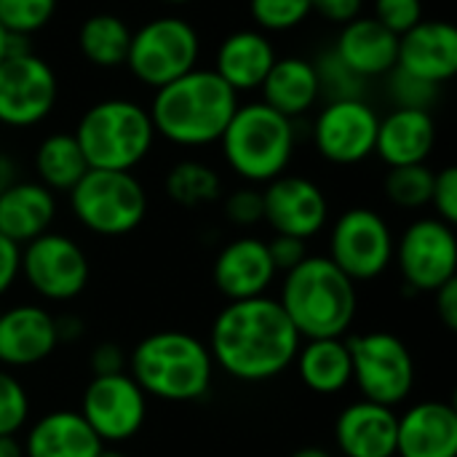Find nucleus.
<instances>
[{
    "mask_svg": "<svg viewBox=\"0 0 457 457\" xmlns=\"http://www.w3.org/2000/svg\"><path fill=\"white\" fill-rule=\"evenodd\" d=\"M303 337L270 295L228 303L209 332L214 367L241 383H265L287 372Z\"/></svg>",
    "mask_w": 457,
    "mask_h": 457,
    "instance_id": "obj_1",
    "label": "nucleus"
},
{
    "mask_svg": "<svg viewBox=\"0 0 457 457\" xmlns=\"http://www.w3.org/2000/svg\"><path fill=\"white\" fill-rule=\"evenodd\" d=\"M238 110V94L206 67H193L155 88L147 107L155 134L179 147H206L222 139Z\"/></svg>",
    "mask_w": 457,
    "mask_h": 457,
    "instance_id": "obj_2",
    "label": "nucleus"
},
{
    "mask_svg": "<svg viewBox=\"0 0 457 457\" xmlns=\"http://www.w3.org/2000/svg\"><path fill=\"white\" fill-rule=\"evenodd\" d=\"M276 300L303 340L345 337L359 313L356 284L327 254H308L284 273Z\"/></svg>",
    "mask_w": 457,
    "mask_h": 457,
    "instance_id": "obj_3",
    "label": "nucleus"
},
{
    "mask_svg": "<svg viewBox=\"0 0 457 457\" xmlns=\"http://www.w3.org/2000/svg\"><path fill=\"white\" fill-rule=\"evenodd\" d=\"M129 375L145 396L161 402H198L214 380L209 345L182 329H161L142 337L129 353Z\"/></svg>",
    "mask_w": 457,
    "mask_h": 457,
    "instance_id": "obj_4",
    "label": "nucleus"
},
{
    "mask_svg": "<svg viewBox=\"0 0 457 457\" xmlns=\"http://www.w3.org/2000/svg\"><path fill=\"white\" fill-rule=\"evenodd\" d=\"M220 145L225 163L236 177L249 185H268L270 179L287 174L297 134L292 118L262 102H249L238 104Z\"/></svg>",
    "mask_w": 457,
    "mask_h": 457,
    "instance_id": "obj_5",
    "label": "nucleus"
},
{
    "mask_svg": "<svg viewBox=\"0 0 457 457\" xmlns=\"http://www.w3.org/2000/svg\"><path fill=\"white\" fill-rule=\"evenodd\" d=\"M75 139L88 169L131 171L153 150L155 129L147 107L131 99H102L80 115Z\"/></svg>",
    "mask_w": 457,
    "mask_h": 457,
    "instance_id": "obj_6",
    "label": "nucleus"
},
{
    "mask_svg": "<svg viewBox=\"0 0 457 457\" xmlns=\"http://www.w3.org/2000/svg\"><path fill=\"white\" fill-rule=\"evenodd\" d=\"M70 209L88 233L120 238L145 222L147 193L131 171L88 169L70 190Z\"/></svg>",
    "mask_w": 457,
    "mask_h": 457,
    "instance_id": "obj_7",
    "label": "nucleus"
},
{
    "mask_svg": "<svg viewBox=\"0 0 457 457\" xmlns=\"http://www.w3.org/2000/svg\"><path fill=\"white\" fill-rule=\"evenodd\" d=\"M361 399L399 407L415 388V359L402 337L386 329L359 332L345 340Z\"/></svg>",
    "mask_w": 457,
    "mask_h": 457,
    "instance_id": "obj_8",
    "label": "nucleus"
},
{
    "mask_svg": "<svg viewBox=\"0 0 457 457\" xmlns=\"http://www.w3.org/2000/svg\"><path fill=\"white\" fill-rule=\"evenodd\" d=\"M198 54L201 37L190 21L179 16H158L131 32L126 67L139 83L161 88L190 72L198 62Z\"/></svg>",
    "mask_w": 457,
    "mask_h": 457,
    "instance_id": "obj_9",
    "label": "nucleus"
},
{
    "mask_svg": "<svg viewBox=\"0 0 457 457\" xmlns=\"http://www.w3.org/2000/svg\"><path fill=\"white\" fill-rule=\"evenodd\" d=\"M394 233L383 214L367 206L343 212L329 230V260L353 281H375L394 262Z\"/></svg>",
    "mask_w": 457,
    "mask_h": 457,
    "instance_id": "obj_10",
    "label": "nucleus"
},
{
    "mask_svg": "<svg viewBox=\"0 0 457 457\" xmlns=\"http://www.w3.org/2000/svg\"><path fill=\"white\" fill-rule=\"evenodd\" d=\"M21 278L46 303H70L88 287L91 265L75 238L48 230L21 246Z\"/></svg>",
    "mask_w": 457,
    "mask_h": 457,
    "instance_id": "obj_11",
    "label": "nucleus"
},
{
    "mask_svg": "<svg viewBox=\"0 0 457 457\" xmlns=\"http://www.w3.org/2000/svg\"><path fill=\"white\" fill-rule=\"evenodd\" d=\"M59 83L54 67L32 48L8 51L0 62V123L27 129L51 115Z\"/></svg>",
    "mask_w": 457,
    "mask_h": 457,
    "instance_id": "obj_12",
    "label": "nucleus"
},
{
    "mask_svg": "<svg viewBox=\"0 0 457 457\" xmlns=\"http://www.w3.org/2000/svg\"><path fill=\"white\" fill-rule=\"evenodd\" d=\"M394 260L412 292L434 295L457 276L455 228L439 217H420L410 222L394 244Z\"/></svg>",
    "mask_w": 457,
    "mask_h": 457,
    "instance_id": "obj_13",
    "label": "nucleus"
},
{
    "mask_svg": "<svg viewBox=\"0 0 457 457\" xmlns=\"http://www.w3.org/2000/svg\"><path fill=\"white\" fill-rule=\"evenodd\" d=\"M78 412L102 445L115 447L142 431L147 418V396L129 372L91 378L83 388Z\"/></svg>",
    "mask_w": 457,
    "mask_h": 457,
    "instance_id": "obj_14",
    "label": "nucleus"
},
{
    "mask_svg": "<svg viewBox=\"0 0 457 457\" xmlns=\"http://www.w3.org/2000/svg\"><path fill=\"white\" fill-rule=\"evenodd\" d=\"M380 115L367 99L327 102L313 123L319 155L335 166H356L375 153Z\"/></svg>",
    "mask_w": 457,
    "mask_h": 457,
    "instance_id": "obj_15",
    "label": "nucleus"
},
{
    "mask_svg": "<svg viewBox=\"0 0 457 457\" xmlns=\"http://www.w3.org/2000/svg\"><path fill=\"white\" fill-rule=\"evenodd\" d=\"M262 222H268L276 236L311 241L329 222V201L313 179L281 174L262 190Z\"/></svg>",
    "mask_w": 457,
    "mask_h": 457,
    "instance_id": "obj_16",
    "label": "nucleus"
},
{
    "mask_svg": "<svg viewBox=\"0 0 457 457\" xmlns=\"http://www.w3.org/2000/svg\"><path fill=\"white\" fill-rule=\"evenodd\" d=\"M276 268L268 252V241L257 236H238L228 241L212 265L214 289L228 300H252L268 295L276 281Z\"/></svg>",
    "mask_w": 457,
    "mask_h": 457,
    "instance_id": "obj_17",
    "label": "nucleus"
},
{
    "mask_svg": "<svg viewBox=\"0 0 457 457\" xmlns=\"http://www.w3.org/2000/svg\"><path fill=\"white\" fill-rule=\"evenodd\" d=\"M59 348L56 316L35 303H19L0 313V364L29 370Z\"/></svg>",
    "mask_w": 457,
    "mask_h": 457,
    "instance_id": "obj_18",
    "label": "nucleus"
},
{
    "mask_svg": "<svg viewBox=\"0 0 457 457\" xmlns=\"http://www.w3.org/2000/svg\"><path fill=\"white\" fill-rule=\"evenodd\" d=\"M396 67L436 86L457 72V29L445 19H423L399 37Z\"/></svg>",
    "mask_w": 457,
    "mask_h": 457,
    "instance_id": "obj_19",
    "label": "nucleus"
},
{
    "mask_svg": "<svg viewBox=\"0 0 457 457\" xmlns=\"http://www.w3.org/2000/svg\"><path fill=\"white\" fill-rule=\"evenodd\" d=\"M396 457H457V410L418 402L396 415Z\"/></svg>",
    "mask_w": 457,
    "mask_h": 457,
    "instance_id": "obj_20",
    "label": "nucleus"
},
{
    "mask_svg": "<svg viewBox=\"0 0 457 457\" xmlns=\"http://www.w3.org/2000/svg\"><path fill=\"white\" fill-rule=\"evenodd\" d=\"M335 442L343 457H396L394 407L359 399L335 423Z\"/></svg>",
    "mask_w": 457,
    "mask_h": 457,
    "instance_id": "obj_21",
    "label": "nucleus"
},
{
    "mask_svg": "<svg viewBox=\"0 0 457 457\" xmlns=\"http://www.w3.org/2000/svg\"><path fill=\"white\" fill-rule=\"evenodd\" d=\"M332 51L359 78H386L396 67L399 37L375 16H356L343 24Z\"/></svg>",
    "mask_w": 457,
    "mask_h": 457,
    "instance_id": "obj_22",
    "label": "nucleus"
},
{
    "mask_svg": "<svg viewBox=\"0 0 457 457\" xmlns=\"http://www.w3.org/2000/svg\"><path fill=\"white\" fill-rule=\"evenodd\" d=\"M436 145V120L428 110H402L394 107L378 123L375 153L380 161L394 166L426 163Z\"/></svg>",
    "mask_w": 457,
    "mask_h": 457,
    "instance_id": "obj_23",
    "label": "nucleus"
},
{
    "mask_svg": "<svg viewBox=\"0 0 457 457\" xmlns=\"http://www.w3.org/2000/svg\"><path fill=\"white\" fill-rule=\"evenodd\" d=\"M21 447L24 457H96L104 445L78 410H54L27 428Z\"/></svg>",
    "mask_w": 457,
    "mask_h": 457,
    "instance_id": "obj_24",
    "label": "nucleus"
},
{
    "mask_svg": "<svg viewBox=\"0 0 457 457\" xmlns=\"http://www.w3.org/2000/svg\"><path fill=\"white\" fill-rule=\"evenodd\" d=\"M276 62V48L270 37L260 29H236L230 32L214 59V72L236 91H254L262 86L265 75Z\"/></svg>",
    "mask_w": 457,
    "mask_h": 457,
    "instance_id": "obj_25",
    "label": "nucleus"
},
{
    "mask_svg": "<svg viewBox=\"0 0 457 457\" xmlns=\"http://www.w3.org/2000/svg\"><path fill=\"white\" fill-rule=\"evenodd\" d=\"M56 220V195L40 185L19 179L0 193V233L19 246L51 230Z\"/></svg>",
    "mask_w": 457,
    "mask_h": 457,
    "instance_id": "obj_26",
    "label": "nucleus"
},
{
    "mask_svg": "<svg viewBox=\"0 0 457 457\" xmlns=\"http://www.w3.org/2000/svg\"><path fill=\"white\" fill-rule=\"evenodd\" d=\"M260 91H262V104L292 120L308 112L321 99L316 67L305 56H276Z\"/></svg>",
    "mask_w": 457,
    "mask_h": 457,
    "instance_id": "obj_27",
    "label": "nucleus"
},
{
    "mask_svg": "<svg viewBox=\"0 0 457 457\" xmlns=\"http://www.w3.org/2000/svg\"><path fill=\"white\" fill-rule=\"evenodd\" d=\"M292 364L297 367L300 383L319 396L343 394L353 380L351 353H348L345 337L303 340Z\"/></svg>",
    "mask_w": 457,
    "mask_h": 457,
    "instance_id": "obj_28",
    "label": "nucleus"
},
{
    "mask_svg": "<svg viewBox=\"0 0 457 457\" xmlns=\"http://www.w3.org/2000/svg\"><path fill=\"white\" fill-rule=\"evenodd\" d=\"M35 171H37V182L46 185L51 193H70L88 171L86 155L75 134H67V131L48 134L37 145Z\"/></svg>",
    "mask_w": 457,
    "mask_h": 457,
    "instance_id": "obj_29",
    "label": "nucleus"
},
{
    "mask_svg": "<svg viewBox=\"0 0 457 457\" xmlns=\"http://www.w3.org/2000/svg\"><path fill=\"white\" fill-rule=\"evenodd\" d=\"M78 46L86 62H91L94 67H102V70L126 67L131 29L115 13H94L80 24Z\"/></svg>",
    "mask_w": 457,
    "mask_h": 457,
    "instance_id": "obj_30",
    "label": "nucleus"
},
{
    "mask_svg": "<svg viewBox=\"0 0 457 457\" xmlns=\"http://www.w3.org/2000/svg\"><path fill=\"white\" fill-rule=\"evenodd\" d=\"M166 195L185 209H198L220 201L222 179L220 174L201 161H179L166 174Z\"/></svg>",
    "mask_w": 457,
    "mask_h": 457,
    "instance_id": "obj_31",
    "label": "nucleus"
},
{
    "mask_svg": "<svg viewBox=\"0 0 457 457\" xmlns=\"http://www.w3.org/2000/svg\"><path fill=\"white\" fill-rule=\"evenodd\" d=\"M434 171L426 163H415V166H394L386 174L383 190L386 198L407 212L423 209L431 204V193H434Z\"/></svg>",
    "mask_w": 457,
    "mask_h": 457,
    "instance_id": "obj_32",
    "label": "nucleus"
},
{
    "mask_svg": "<svg viewBox=\"0 0 457 457\" xmlns=\"http://www.w3.org/2000/svg\"><path fill=\"white\" fill-rule=\"evenodd\" d=\"M316 67V78H319V94L327 102H340V99H364V78H359L356 72H351L340 56L329 48L321 51L319 59L313 62Z\"/></svg>",
    "mask_w": 457,
    "mask_h": 457,
    "instance_id": "obj_33",
    "label": "nucleus"
},
{
    "mask_svg": "<svg viewBox=\"0 0 457 457\" xmlns=\"http://www.w3.org/2000/svg\"><path fill=\"white\" fill-rule=\"evenodd\" d=\"M56 13V0H0V29L5 35L29 37L40 32Z\"/></svg>",
    "mask_w": 457,
    "mask_h": 457,
    "instance_id": "obj_34",
    "label": "nucleus"
},
{
    "mask_svg": "<svg viewBox=\"0 0 457 457\" xmlns=\"http://www.w3.org/2000/svg\"><path fill=\"white\" fill-rule=\"evenodd\" d=\"M252 19L260 32H287L300 27L311 13V0H249Z\"/></svg>",
    "mask_w": 457,
    "mask_h": 457,
    "instance_id": "obj_35",
    "label": "nucleus"
},
{
    "mask_svg": "<svg viewBox=\"0 0 457 457\" xmlns=\"http://www.w3.org/2000/svg\"><path fill=\"white\" fill-rule=\"evenodd\" d=\"M386 78H388V96L402 110H428L431 112V107L439 99L442 86L423 80V78H418L402 67H394Z\"/></svg>",
    "mask_w": 457,
    "mask_h": 457,
    "instance_id": "obj_36",
    "label": "nucleus"
},
{
    "mask_svg": "<svg viewBox=\"0 0 457 457\" xmlns=\"http://www.w3.org/2000/svg\"><path fill=\"white\" fill-rule=\"evenodd\" d=\"M29 420V394L21 380L0 367V436H16Z\"/></svg>",
    "mask_w": 457,
    "mask_h": 457,
    "instance_id": "obj_37",
    "label": "nucleus"
},
{
    "mask_svg": "<svg viewBox=\"0 0 457 457\" xmlns=\"http://www.w3.org/2000/svg\"><path fill=\"white\" fill-rule=\"evenodd\" d=\"M375 19L391 29L396 37L410 32L418 21H423L420 0H375Z\"/></svg>",
    "mask_w": 457,
    "mask_h": 457,
    "instance_id": "obj_38",
    "label": "nucleus"
},
{
    "mask_svg": "<svg viewBox=\"0 0 457 457\" xmlns=\"http://www.w3.org/2000/svg\"><path fill=\"white\" fill-rule=\"evenodd\" d=\"M225 217L236 228H254L262 222V190L257 185H246L233 190L225 198Z\"/></svg>",
    "mask_w": 457,
    "mask_h": 457,
    "instance_id": "obj_39",
    "label": "nucleus"
},
{
    "mask_svg": "<svg viewBox=\"0 0 457 457\" xmlns=\"http://www.w3.org/2000/svg\"><path fill=\"white\" fill-rule=\"evenodd\" d=\"M431 206L436 209V217L447 225L455 228L457 222V169L445 166L434 177V193H431Z\"/></svg>",
    "mask_w": 457,
    "mask_h": 457,
    "instance_id": "obj_40",
    "label": "nucleus"
},
{
    "mask_svg": "<svg viewBox=\"0 0 457 457\" xmlns=\"http://www.w3.org/2000/svg\"><path fill=\"white\" fill-rule=\"evenodd\" d=\"M268 252H270L276 273H289L308 257V241L292 238V236H273L268 241Z\"/></svg>",
    "mask_w": 457,
    "mask_h": 457,
    "instance_id": "obj_41",
    "label": "nucleus"
},
{
    "mask_svg": "<svg viewBox=\"0 0 457 457\" xmlns=\"http://www.w3.org/2000/svg\"><path fill=\"white\" fill-rule=\"evenodd\" d=\"M91 378H107L129 372V353L118 343H99L88 356Z\"/></svg>",
    "mask_w": 457,
    "mask_h": 457,
    "instance_id": "obj_42",
    "label": "nucleus"
},
{
    "mask_svg": "<svg viewBox=\"0 0 457 457\" xmlns=\"http://www.w3.org/2000/svg\"><path fill=\"white\" fill-rule=\"evenodd\" d=\"M21 278V246L0 233V297H5Z\"/></svg>",
    "mask_w": 457,
    "mask_h": 457,
    "instance_id": "obj_43",
    "label": "nucleus"
},
{
    "mask_svg": "<svg viewBox=\"0 0 457 457\" xmlns=\"http://www.w3.org/2000/svg\"><path fill=\"white\" fill-rule=\"evenodd\" d=\"M364 0H311L313 11L335 24H345L359 16Z\"/></svg>",
    "mask_w": 457,
    "mask_h": 457,
    "instance_id": "obj_44",
    "label": "nucleus"
},
{
    "mask_svg": "<svg viewBox=\"0 0 457 457\" xmlns=\"http://www.w3.org/2000/svg\"><path fill=\"white\" fill-rule=\"evenodd\" d=\"M434 297H436V316H439V321L445 324V329L455 332L457 329V276L453 278V281L442 284V287L434 292Z\"/></svg>",
    "mask_w": 457,
    "mask_h": 457,
    "instance_id": "obj_45",
    "label": "nucleus"
},
{
    "mask_svg": "<svg viewBox=\"0 0 457 457\" xmlns=\"http://www.w3.org/2000/svg\"><path fill=\"white\" fill-rule=\"evenodd\" d=\"M56 335H59V345L62 343H75L83 337V321L78 316H56Z\"/></svg>",
    "mask_w": 457,
    "mask_h": 457,
    "instance_id": "obj_46",
    "label": "nucleus"
},
{
    "mask_svg": "<svg viewBox=\"0 0 457 457\" xmlns=\"http://www.w3.org/2000/svg\"><path fill=\"white\" fill-rule=\"evenodd\" d=\"M13 182H19V169H16V161L5 153H0V193L8 190Z\"/></svg>",
    "mask_w": 457,
    "mask_h": 457,
    "instance_id": "obj_47",
    "label": "nucleus"
},
{
    "mask_svg": "<svg viewBox=\"0 0 457 457\" xmlns=\"http://www.w3.org/2000/svg\"><path fill=\"white\" fill-rule=\"evenodd\" d=\"M0 457H24V447L16 436H0Z\"/></svg>",
    "mask_w": 457,
    "mask_h": 457,
    "instance_id": "obj_48",
    "label": "nucleus"
},
{
    "mask_svg": "<svg viewBox=\"0 0 457 457\" xmlns=\"http://www.w3.org/2000/svg\"><path fill=\"white\" fill-rule=\"evenodd\" d=\"M289 457H332V453H327L324 447H303V450L292 453Z\"/></svg>",
    "mask_w": 457,
    "mask_h": 457,
    "instance_id": "obj_49",
    "label": "nucleus"
},
{
    "mask_svg": "<svg viewBox=\"0 0 457 457\" xmlns=\"http://www.w3.org/2000/svg\"><path fill=\"white\" fill-rule=\"evenodd\" d=\"M96 457H126V455H123L120 450H115V447H107V445H104V447H102V453H99Z\"/></svg>",
    "mask_w": 457,
    "mask_h": 457,
    "instance_id": "obj_50",
    "label": "nucleus"
},
{
    "mask_svg": "<svg viewBox=\"0 0 457 457\" xmlns=\"http://www.w3.org/2000/svg\"><path fill=\"white\" fill-rule=\"evenodd\" d=\"M5 43H8V35L0 29V62H3V56H5Z\"/></svg>",
    "mask_w": 457,
    "mask_h": 457,
    "instance_id": "obj_51",
    "label": "nucleus"
},
{
    "mask_svg": "<svg viewBox=\"0 0 457 457\" xmlns=\"http://www.w3.org/2000/svg\"><path fill=\"white\" fill-rule=\"evenodd\" d=\"M163 3H171V5H185V3H190V0H163Z\"/></svg>",
    "mask_w": 457,
    "mask_h": 457,
    "instance_id": "obj_52",
    "label": "nucleus"
}]
</instances>
